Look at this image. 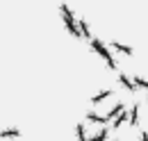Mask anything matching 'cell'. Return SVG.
Segmentation results:
<instances>
[{
	"instance_id": "obj_1",
	"label": "cell",
	"mask_w": 148,
	"mask_h": 141,
	"mask_svg": "<svg viewBox=\"0 0 148 141\" xmlns=\"http://www.w3.org/2000/svg\"><path fill=\"white\" fill-rule=\"evenodd\" d=\"M87 121H91V123H105V121H107V116H98V114L89 112V114H87Z\"/></svg>"
},
{
	"instance_id": "obj_2",
	"label": "cell",
	"mask_w": 148,
	"mask_h": 141,
	"mask_svg": "<svg viewBox=\"0 0 148 141\" xmlns=\"http://www.w3.org/2000/svg\"><path fill=\"white\" fill-rule=\"evenodd\" d=\"M110 96H112V91H103V93H98V96H93V98H91V103H93V105H98L100 100H105V98H110Z\"/></svg>"
},
{
	"instance_id": "obj_3",
	"label": "cell",
	"mask_w": 148,
	"mask_h": 141,
	"mask_svg": "<svg viewBox=\"0 0 148 141\" xmlns=\"http://www.w3.org/2000/svg\"><path fill=\"white\" fill-rule=\"evenodd\" d=\"M137 116H139V105H134L130 109V125H137Z\"/></svg>"
},
{
	"instance_id": "obj_4",
	"label": "cell",
	"mask_w": 148,
	"mask_h": 141,
	"mask_svg": "<svg viewBox=\"0 0 148 141\" xmlns=\"http://www.w3.org/2000/svg\"><path fill=\"white\" fill-rule=\"evenodd\" d=\"M0 137L2 139H7V137H21V130H5V132H0Z\"/></svg>"
},
{
	"instance_id": "obj_5",
	"label": "cell",
	"mask_w": 148,
	"mask_h": 141,
	"mask_svg": "<svg viewBox=\"0 0 148 141\" xmlns=\"http://www.w3.org/2000/svg\"><path fill=\"white\" fill-rule=\"evenodd\" d=\"M119 80H121V82L125 84V89H128L130 93H134V87H132V82H130V80H128V77H125V75H119Z\"/></svg>"
},
{
	"instance_id": "obj_6",
	"label": "cell",
	"mask_w": 148,
	"mask_h": 141,
	"mask_svg": "<svg viewBox=\"0 0 148 141\" xmlns=\"http://www.w3.org/2000/svg\"><path fill=\"white\" fill-rule=\"evenodd\" d=\"M134 82H137V84H139V87H144L148 91V82L146 80H144V77H139V75H134Z\"/></svg>"
},
{
	"instance_id": "obj_7",
	"label": "cell",
	"mask_w": 148,
	"mask_h": 141,
	"mask_svg": "<svg viewBox=\"0 0 148 141\" xmlns=\"http://www.w3.org/2000/svg\"><path fill=\"white\" fill-rule=\"evenodd\" d=\"M141 141H148V130H144V132H141Z\"/></svg>"
}]
</instances>
